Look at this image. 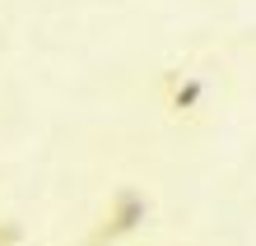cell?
Segmentation results:
<instances>
[{"instance_id":"1","label":"cell","mask_w":256,"mask_h":246,"mask_svg":"<svg viewBox=\"0 0 256 246\" xmlns=\"http://www.w3.org/2000/svg\"><path fill=\"white\" fill-rule=\"evenodd\" d=\"M144 195L140 191H130V186H122L112 195V205H108V214H102V223H98V233L88 237V246H102V242H116V237H126V233H135V223H144Z\"/></svg>"},{"instance_id":"2","label":"cell","mask_w":256,"mask_h":246,"mask_svg":"<svg viewBox=\"0 0 256 246\" xmlns=\"http://www.w3.org/2000/svg\"><path fill=\"white\" fill-rule=\"evenodd\" d=\"M200 102H205V79L200 74H168V107L177 116L200 112Z\"/></svg>"}]
</instances>
